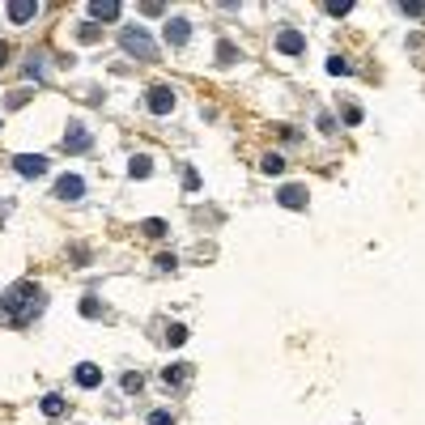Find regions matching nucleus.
<instances>
[{"label": "nucleus", "mask_w": 425, "mask_h": 425, "mask_svg": "<svg viewBox=\"0 0 425 425\" xmlns=\"http://www.w3.org/2000/svg\"><path fill=\"white\" fill-rule=\"evenodd\" d=\"M43 307H47L43 289L34 281H17L13 289L0 294V328H26V324H34V315Z\"/></svg>", "instance_id": "1"}, {"label": "nucleus", "mask_w": 425, "mask_h": 425, "mask_svg": "<svg viewBox=\"0 0 425 425\" xmlns=\"http://www.w3.org/2000/svg\"><path fill=\"white\" fill-rule=\"evenodd\" d=\"M119 47H123L128 55H136V60H158V47H153V38H149L140 26H123Z\"/></svg>", "instance_id": "2"}, {"label": "nucleus", "mask_w": 425, "mask_h": 425, "mask_svg": "<svg viewBox=\"0 0 425 425\" xmlns=\"http://www.w3.org/2000/svg\"><path fill=\"white\" fill-rule=\"evenodd\" d=\"M277 51H281V55H302V51H307V34H302L298 26H285V30L277 34Z\"/></svg>", "instance_id": "3"}, {"label": "nucleus", "mask_w": 425, "mask_h": 425, "mask_svg": "<svg viewBox=\"0 0 425 425\" xmlns=\"http://www.w3.org/2000/svg\"><path fill=\"white\" fill-rule=\"evenodd\" d=\"M13 170H17L21 179H38V175H47V158H43V153H17V158H13Z\"/></svg>", "instance_id": "4"}, {"label": "nucleus", "mask_w": 425, "mask_h": 425, "mask_svg": "<svg viewBox=\"0 0 425 425\" xmlns=\"http://www.w3.org/2000/svg\"><path fill=\"white\" fill-rule=\"evenodd\" d=\"M89 145H94V136H89V128L72 119V123H68V132H64V149H68V153H85Z\"/></svg>", "instance_id": "5"}, {"label": "nucleus", "mask_w": 425, "mask_h": 425, "mask_svg": "<svg viewBox=\"0 0 425 425\" xmlns=\"http://www.w3.org/2000/svg\"><path fill=\"white\" fill-rule=\"evenodd\" d=\"M145 102H149L153 115H170V111H175V89H170V85H153Z\"/></svg>", "instance_id": "6"}, {"label": "nucleus", "mask_w": 425, "mask_h": 425, "mask_svg": "<svg viewBox=\"0 0 425 425\" xmlns=\"http://www.w3.org/2000/svg\"><path fill=\"white\" fill-rule=\"evenodd\" d=\"M85 196V179L81 175H60L55 179V200H81Z\"/></svg>", "instance_id": "7"}, {"label": "nucleus", "mask_w": 425, "mask_h": 425, "mask_svg": "<svg viewBox=\"0 0 425 425\" xmlns=\"http://www.w3.org/2000/svg\"><path fill=\"white\" fill-rule=\"evenodd\" d=\"M187 38H192V21H187V17H170V21H166V43H170V47H183Z\"/></svg>", "instance_id": "8"}, {"label": "nucleus", "mask_w": 425, "mask_h": 425, "mask_svg": "<svg viewBox=\"0 0 425 425\" xmlns=\"http://www.w3.org/2000/svg\"><path fill=\"white\" fill-rule=\"evenodd\" d=\"M34 13H38V0H9V21L13 26H26Z\"/></svg>", "instance_id": "9"}, {"label": "nucleus", "mask_w": 425, "mask_h": 425, "mask_svg": "<svg viewBox=\"0 0 425 425\" xmlns=\"http://www.w3.org/2000/svg\"><path fill=\"white\" fill-rule=\"evenodd\" d=\"M277 200H281V209H307V187H298V183H285V187L277 192Z\"/></svg>", "instance_id": "10"}, {"label": "nucleus", "mask_w": 425, "mask_h": 425, "mask_svg": "<svg viewBox=\"0 0 425 425\" xmlns=\"http://www.w3.org/2000/svg\"><path fill=\"white\" fill-rule=\"evenodd\" d=\"M119 13H123L119 0H94V4H89V17H98V21H115Z\"/></svg>", "instance_id": "11"}, {"label": "nucleus", "mask_w": 425, "mask_h": 425, "mask_svg": "<svg viewBox=\"0 0 425 425\" xmlns=\"http://www.w3.org/2000/svg\"><path fill=\"white\" fill-rule=\"evenodd\" d=\"M98 383H102V370H98V366H89V362H81V366H77V387H85V392H89V387H98Z\"/></svg>", "instance_id": "12"}, {"label": "nucleus", "mask_w": 425, "mask_h": 425, "mask_svg": "<svg viewBox=\"0 0 425 425\" xmlns=\"http://www.w3.org/2000/svg\"><path fill=\"white\" fill-rule=\"evenodd\" d=\"M149 170H153V158H149V153H136V158L128 162V175H132V179H149Z\"/></svg>", "instance_id": "13"}, {"label": "nucleus", "mask_w": 425, "mask_h": 425, "mask_svg": "<svg viewBox=\"0 0 425 425\" xmlns=\"http://www.w3.org/2000/svg\"><path fill=\"white\" fill-rule=\"evenodd\" d=\"M183 379H187V362H175V366L162 370V383H166V387H179Z\"/></svg>", "instance_id": "14"}, {"label": "nucleus", "mask_w": 425, "mask_h": 425, "mask_svg": "<svg viewBox=\"0 0 425 425\" xmlns=\"http://www.w3.org/2000/svg\"><path fill=\"white\" fill-rule=\"evenodd\" d=\"M260 170H264V175H281V170H285V158H281V153H264Z\"/></svg>", "instance_id": "15"}, {"label": "nucleus", "mask_w": 425, "mask_h": 425, "mask_svg": "<svg viewBox=\"0 0 425 425\" xmlns=\"http://www.w3.org/2000/svg\"><path fill=\"white\" fill-rule=\"evenodd\" d=\"M217 60H221V64H234V60H238V47H234L230 38H221V43H217Z\"/></svg>", "instance_id": "16"}, {"label": "nucleus", "mask_w": 425, "mask_h": 425, "mask_svg": "<svg viewBox=\"0 0 425 425\" xmlns=\"http://www.w3.org/2000/svg\"><path fill=\"white\" fill-rule=\"evenodd\" d=\"M140 234H149V238H162V234H166V221H162V217H149V221H140Z\"/></svg>", "instance_id": "17"}, {"label": "nucleus", "mask_w": 425, "mask_h": 425, "mask_svg": "<svg viewBox=\"0 0 425 425\" xmlns=\"http://www.w3.org/2000/svg\"><path fill=\"white\" fill-rule=\"evenodd\" d=\"M43 413H47V417H60V413H64V400H60V396H43Z\"/></svg>", "instance_id": "18"}, {"label": "nucleus", "mask_w": 425, "mask_h": 425, "mask_svg": "<svg viewBox=\"0 0 425 425\" xmlns=\"http://www.w3.org/2000/svg\"><path fill=\"white\" fill-rule=\"evenodd\" d=\"M324 9H328L332 17H345V13L353 9V0H332V4H324Z\"/></svg>", "instance_id": "19"}, {"label": "nucleus", "mask_w": 425, "mask_h": 425, "mask_svg": "<svg viewBox=\"0 0 425 425\" xmlns=\"http://www.w3.org/2000/svg\"><path fill=\"white\" fill-rule=\"evenodd\" d=\"M328 72H332V77H345V72H349V60L332 55V60H328Z\"/></svg>", "instance_id": "20"}, {"label": "nucleus", "mask_w": 425, "mask_h": 425, "mask_svg": "<svg viewBox=\"0 0 425 425\" xmlns=\"http://www.w3.org/2000/svg\"><path fill=\"white\" fill-rule=\"evenodd\" d=\"M81 315H85V319H98V315H102L98 298H85V302H81Z\"/></svg>", "instance_id": "21"}, {"label": "nucleus", "mask_w": 425, "mask_h": 425, "mask_svg": "<svg viewBox=\"0 0 425 425\" xmlns=\"http://www.w3.org/2000/svg\"><path fill=\"white\" fill-rule=\"evenodd\" d=\"M166 341H170V345H183V341H187V328H183V324H170Z\"/></svg>", "instance_id": "22"}, {"label": "nucleus", "mask_w": 425, "mask_h": 425, "mask_svg": "<svg viewBox=\"0 0 425 425\" xmlns=\"http://www.w3.org/2000/svg\"><path fill=\"white\" fill-rule=\"evenodd\" d=\"M149 425H175V413H166V409H158V413H149Z\"/></svg>", "instance_id": "23"}, {"label": "nucleus", "mask_w": 425, "mask_h": 425, "mask_svg": "<svg viewBox=\"0 0 425 425\" xmlns=\"http://www.w3.org/2000/svg\"><path fill=\"white\" fill-rule=\"evenodd\" d=\"M140 387H145L140 375H123V392H140Z\"/></svg>", "instance_id": "24"}, {"label": "nucleus", "mask_w": 425, "mask_h": 425, "mask_svg": "<svg viewBox=\"0 0 425 425\" xmlns=\"http://www.w3.org/2000/svg\"><path fill=\"white\" fill-rule=\"evenodd\" d=\"M175 264H179L175 251H170V255H158V268H162V272H175Z\"/></svg>", "instance_id": "25"}, {"label": "nucleus", "mask_w": 425, "mask_h": 425, "mask_svg": "<svg viewBox=\"0 0 425 425\" xmlns=\"http://www.w3.org/2000/svg\"><path fill=\"white\" fill-rule=\"evenodd\" d=\"M77 34H81V43H98V30H94V26H81Z\"/></svg>", "instance_id": "26"}, {"label": "nucleus", "mask_w": 425, "mask_h": 425, "mask_svg": "<svg viewBox=\"0 0 425 425\" xmlns=\"http://www.w3.org/2000/svg\"><path fill=\"white\" fill-rule=\"evenodd\" d=\"M183 187H187V192H196V187H200V175H196V170H187V175H183Z\"/></svg>", "instance_id": "27"}, {"label": "nucleus", "mask_w": 425, "mask_h": 425, "mask_svg": "<svg viewBox=\"0 0 425 425\" xmlns=\"http://www.w3.org/2000/svg\"><path fill=\"white\" fill-rule=\"evenodd\" d=\"M400 9H404L409 17H425V4H400Z\"/></svg>", "instance_id": "28"}, {"label": "nucleus", "mask_w": 425, "mask_h": 425, "mask_svg": "<svg viewBox=\"0 0 425 425\" xmlns=\"http://www.w3.org/2000/svg\"><path fill=\"white\" fill-rule=\"evenodd\" d=\"M4 64H9V43L0 38V68H4Z\"/></svg>", "instance_id": "29"}]
</instances>
